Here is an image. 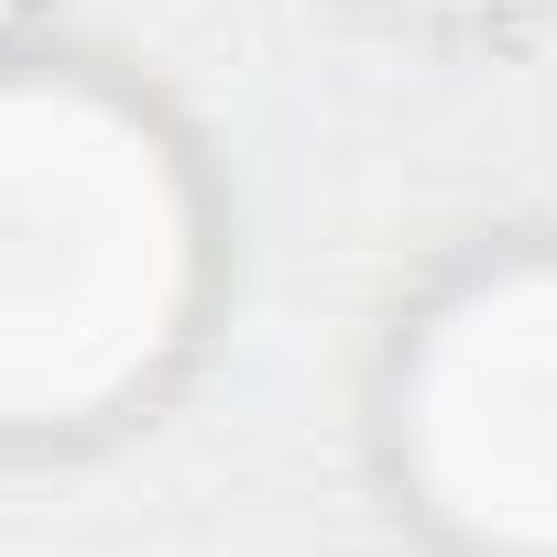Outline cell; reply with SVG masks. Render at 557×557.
<instances>
[{"label":"cell","instance_id":"6da1fadb","mask_svg":"<svg viewBox=\"0 0 557 557\" xmlns=\"http://www.w3.org/2000/svg\"><path fill=\"white\" fill-rule=\"evenodd\" d=\"M197 296V186L99 77L0 66V426H88L153 383Z\"/></svg>","mask_w":557,"mask_h":557},{"label":"cell","instance_id":"7a4b0ae2","mask_svg":"<svg viewBox=\"0 0 557 557\" xmlns=\"http://www.w3.org/2000/svg\"><path fill=\"white\" fill-rule=\"evenodd\" d=\"M416 503L481 557H557V251L481 262L426 307L394 383Z\"/></svg>","mask_w":557,"mask_h":557},{"label":"cell","instance_id":"3957f363","mask_svg":"<svg viewBox=\"0 0 557 557\" xmlns=\"http://www.w3.org/2000/svg\"><path fill=\"white\" fill-rule=\"evenodd\" d=\"M426 12H481V0H426Z\"/></svg>","mask_w":557,"mask_h":557}]
</instances>
